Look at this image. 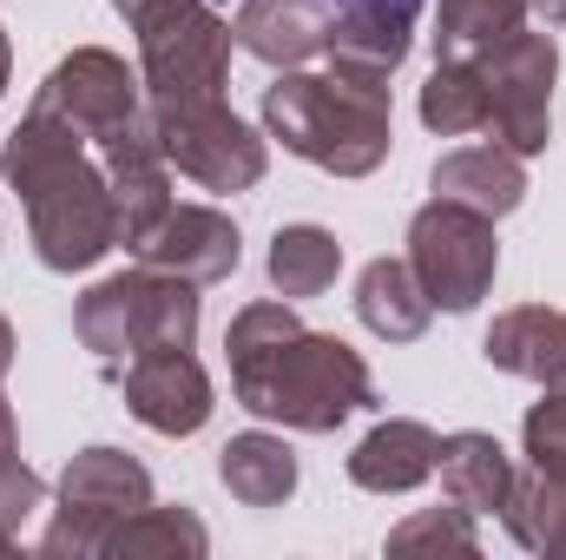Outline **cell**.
Returning <instances> with one entry per match:
<instances>
[{"mask_svg":"<svg viewBox=\"0 0 566 560\" xmlns=\"http://www.w3.org/2000/svg\"><path fill=\"white\" fill-rule=\"evenodd\" d=\"M231 390L251 416L303 428V435H329L336 422L376 403L369 363L343 343V336H316L296 323L290 297L271 303H244L231 317Z\"/></svg>","mask_w":566,"mask_h":560,"instance_id":"cell-1","label":"cell"},{"mask_svg":"<svg viewBox=\"0 0 566 560\" xmlns=\"http://www.w3.org/2000/svg\"><path fill=\"white\" fill-rule=\"evenodd\" d=\"M0 172L27 198V225H33V245H40L46 271H86L119 245V211H113L106 165L86 158V139L60 113L33 106L13 126V139L0 145Z\"/></svg>","mask_w":566,"mask_h":560,"instance_id":"cell-2","label":"cell"},{"mask_svg":"<svg viewBox=\"0 0 566 560\" xmlns=\"http://www.w3.org/2000/svg\"><path fill=\"white\" fill-rule=\"evenodd\" d=\"M264 126L283 152L336 178H363L389 158V86L343 73H283L277 86H264Z\"/></svg>","mask_w":566,"mask_h":560,"instance_id":"cell-3","label":"cell"},{"mask_svg":"<svg viewBox=\"0 0 566 560\" xmlns=\"http://www.w3.org/2000/svg\"><path fill=\"white\" fill-rule=\"evenodd\" d=\"M80 343L99 356V363H133L151 350H191L198 336V283L171 278V271H126V278H106L80 297Z\"/></svg>","mask_w":566,"mask_h":560,"instance_id":"cell-4","label":"cell"},{"mask_svg":"<svg viewBox=\"0 0 566 560\" xmlns=\"http://www.w3.org/2000/svg\"><path fill=\"white\" fill-rule=\"evenodd\" d=\"M133 27H139L145 100H224L238 40L211 13V0H145Z\"/></svg>","mask_w":566,"mask_h":560,"instance_id":"cell-5","label":"cell"},{"mask_svg":"<svg viewBox=\"0 0 566 560\" xmlns=\"http://www.w3.org/2000/svg\"><path fill=\"white\" fill-rule=\"evenodd\" d=\"M145 126L165 165H178L205 191H251L264 178V139L224 100H145Z\"/></svg>","mask_w":566,"mask_h":560,"instance_id":"cell-6","label":"cell"},{"mask_svg":"<svg viewBox=\"0 0 566 560\" xmlns=\"http://www.w3.org/2000/svg\"><path fill=\"white\" fill-rule=\"evenodd\" d=\"M481 80H488V126H494V145L534 158L554 139V73H560V46L554 33H527L514 27L507 40H494L488 53H474Z\"/></svg>","mask_w":566,"mask_h":560,"instance_id":"cell-7","label":"cell"},{"mask_svg":"<svg viewBox=\"0 0 566 560\" xmlns=\"http://www.w3.org/2000/svg\"><path fill=\"white\" fill-rule=\"evenodd\" d=\"M409 265H416L434 310H474L501 271L494 218H481L454 198H428L409 225Z\"/></svg>","mask_w":566,"mask_h":560,"instance_id":"cell-8","label":"cell"},{"mask_svg":"<svg viewBox=\"0 0 566 560\" xmlns=\"http://www.w3.org/2000/svg\"><path fill=\"white\" fill-rule=\"evenodd\" d=\"M151 501V475L119 448H86L60 475V521L46 528V554H106V541Z\"/></svg>","mask_w":566,"mask_h":560,"instance_id":"cell-9","label":"cell"},{"mask_svg":"<svg viewBox=\"0 0 566 560\" xmlns=\"http://www.w3.org/2000/svg\"><path fill=\"white\" fill-rule=\"evenodd\" d=\"M33 106L60 113L80 139L99 145V139H113L119 126L139 120V80L126 73L119 53H106V46H80V53H66V60L46 73V86L33 93Z\"/></svg>","mask_w":566,"mask_h":560,"instance_id":"cell-10","label":"cell"},{"mask_svg":"<svg viewBox=\"0 0 566 560\" xmlns=\"http://www.w3.org/2000/svg\"><path fill=\"white\" fill-rule=\"evenodd\" d=\"M119 390H126V409L158 428V435H198L211 422V376L198 370L191 350H151L133 356L119 370Z\"/></svg>","mask_w":566,"mask_h":560,"instance_id":"cell-11","label":"cell"},{"mask_svg":"<svg viewBox=\"0 0 566 560\" xmlns=\"http://www.w3.org/2000/svg\"><path fill=\"white\" fill-rule=\"evenodd\" d=\"M133 258L151 265V271H171V278H185V283H218L238 271L244 251H238V225L224 211H211V205H171L133 245Z\"/></svg>","mask_w":566,"mask_h":560,"instance_id":"cell-12","label":"cell"},{"mask_svg":"<svg viewBox=\"0 0 566 560\" xmlns=\"http://www.w3.org/2000/svg\"><path fill=\"white\" fill-rule=\"evenodd\" d=\"M99 165H106V185H113V211H119V245L133 251L145 231L171 211V172H165V152L151 139L145 113L133 126H119L113 139H99Z\"/></svg>","mask_w":566,"mask_h":560,"instance_id":"cell-13","label":"cell"},{"mask_svg":"<svg viewBox=\"0 0 566 560\" xmlns=\"http://www.w3.org/2000/svg\"><path fill=\"white\" fill-rule=\"evenodd\" d=\"M329 33H336V7L329 0H244L238 20H231V40L251 60L283 66V73H296L303 60L329 53Z\"/></svg>","mask_w":566,"mask_h":560,"instance_id":"cell-14","label":"cell"},{"mask_svg":"<svg viewBox=\"0 0 566 560\" xmlns=\"http://www.w3.org/2000/svg\"><path fill=\"white\" fill-rule=\"evenodd\" d=\"M409 13L416 7L402 0H349V13H336V33H329V73L389 86V73L409 60Z\"/></svg>","mask_w":566,"mask_h":560,"instance_id":"cell-15","label":"cell"},{"mask_svg":"<svg viewBox=\"0 0 566 560\" xmlns=\"http://www.w3.org/2000/svg\"><path fill=\"white\" fill-rule=\"evenodd\" d=\"M434 462H441V435H434L428 422L389 416L356 442L349 481L369 488V495H409V488H422L428 475H434Z\"/></svg>","mask_w":566,"mask_h":560,"instance_id":"cell-16","label":"cell"},{"mask_svg":"<svg viewBox=\"0 0 566 560\" xmlns=\"http://www.w3.org/2000/svg\"><path fill=\"white\" fill-rule=\"evenodd\" d=\"M434 198H454L481 218H507L521 198H527V172H521V152L507 145H461L434 165Z\"/></svg>","mask_w":566,"mask_h":560,"instance_id":"cell-17","label":"cell"},{"mask_svg":"<svg viewBox=\"0 0 566 560\" xmlns=\"http://www.w3.org/2000/svg\"><path fill=\"white\" fill-rule=\"evenodd\" d=\"M434 475H441V495H448L454 508H468V515H494V508H507V495H514V462H507V448H501L494 435H481V428L441 435Z\"/></svg>","mask_w":566,"mask_h":560,"instance_id":"cell-18","label":"cell"},{"mask_svg":"<svg viewBox=\"0 0 566 560\" xmlns=\"http://www.w3.org/2000/svg\"><path fill=\"white\" fill-rule=\"evenodd\" d=\"M488 363L507 370V376H527V383H554L566 370V317L547 303H521L507 317H494L488 330Z\"/></svg>","mask_w":566,"mask_h":560,"instance_id":"cell-19","label":"cell"},{"mask_svg":"<svg viewBox=\"0 0 566 560\" xmlns=\"http://www.w3.org/2000/svg\"><path fill=\"white\" fill-rule=\"evenodd\" d=\"M356 317L382 343H416L428 330V317H434V303H428V290L409 258H376L363 271V283H356Z\"/></svg>","mask_w":566,"mask_h":560,"instance_id":"cell-20","label":"cell"},{"mask_svg":"<svg viewBox=\"0 0 566 560\" xmlns=\"http://www.w3.org/2000/svg\"><path fill=\"white\" fill-rule=\"evenodd\" d=\"M218 475L244 508H277V501L296 495V455H290L283 435H264V428L231 435L224 455H218Z\"/></svg>","mask_w":566,"mask_h":560,"instance_id":"cell-21","label":"cell"},{"mask_svg":"<svg viewBox=\"0 0 566 560\" xmlns=\"http://www.w3.org/2000/svg\"><path fill=\"white\" fill-rule=\"evenodd\" d=\"M343 271V245L323 225H283L271 238V283L277 297H323Z\"/></svg>","mask_w":566,"mask_h":560,"instance_id":"cell-22","label":"cell"},{"mask_svg":"<svg viewBox=\"0 0 566 560\" xmlns=\"http://www.w3.org/2000/svg\"><path fill=\"white\" fill-rule=\"evenodd\" d=\"M527 20V0H441L434 13V60H474Z\"/></svg>","mask_w":566,"mask_h":560,"instance_id":"cell-23","label":"cell"},{"mask_svg":"<svg viewBox=\"0 0 566 560\" xmlns=\"http://www.w3.org/2000/svg\"><path fill=\"white\" fill-rule=\"evenodd\" d=\"M422 126L441 139H461V133H481L488 126V80L474 60H441L434 80L422 86Z\"/></svg>","mask_w":566,"mask_h":560,"instance_id":"cell-24","label":"cell"},{"mask_svg":"<svg viewBox=\"0 0 566 560\" xmlns=\"http://www.w3.org/2000/svg\"><path fill=\"white\" fill-rule=\"evenodd\" d=\"M507 528H514V541L521 548H534V554H566V475H514V495H507Z\"/></svg>","mask_w":566,"mask_h":560,"instance_id":"cell-25","label":"cell"},{"mask_svg":"<svg viewBox=\"0 0 566 560\" xmlns=\"http://www.w3.org/2000/svg\"><path fill=\"white\" fill-rule=\"evenodd\" d=\"M106 554H205V521L185 515V508H151L145 501L139 515L106 541Z\"/></svg>","mask_w":566,"mask_h":560,"instance_id":"cell-26","label":"cell"},{"mask_svg":"<svg viewBox=\"0 0 566 560\" xmlns=\"http://www.w3.org/2000/svg\"><path fill=\"white\" fill-rule=\"evenodd\" d=\"M422 548H441V554H474V515L468 508H428L416 521H402L389 535V554H422Z\"/></svg>","mask_w":566,"mask_h":560,"instance_id":"cell-27","label":"cell"},{"mask_svg":"<svg viewBox=\"0 0 566 560\" xmlns=\"http://www.w3.org/2000/svg\"><path fill=\"white\" fill-rule=\"evenodd\" d=\"M527 455H534V468L541 475H566V390L547 383V396L527 409Z\"/></svg>","mask_w":566,"mask_h":560,"instance_id":"cell-28","label":"cell"},{"mask_svg":"<svg viewBox=\"0 0 566 560\" xmlns=\"http://www.w3.org/2000/svg\"><path fill=\"white\" fill-rule=\"evenodd\" d=\"M13 448H20V428H13V409H7V403H0V462H7V455H13Z\"/></svg>","mask_w":566,"mask_h":560,"instance_id":"cell-29","label":"cell"},{"mask_svg":"<svg viewBox=\"0 0 566 560\" xmlns=\"http://www.w3.org/2000/svg\"><path fill=\"white\" fill-rule=\"evenodd\" d=\"M527 7H541V13H547V27H566V0H527Z\"/></svg>","mask_w":566,"mask_h":560,"instance_id":"cell-30","label":"cell"},{"mask_svg":"<svg viewBox=\"0 0 566 560\" xmlns=\"http://www.w3.org/2000/svg\"><path fill=\"white\" fill-rule=\"evenodd\" d=\"M13 370V330H7V317H0V376Z\"/></svg>","mask_w":566,"mask_h":560,"instance_id":"cell-31","label":"cell"},{"mask_svg":"<svg viewBox=\"0 0 566 560\" xmlns=\"http://www.w3.org/2000/svg\"><path fill=\"white\" fill-rule=\"evenodd\" d=\"M7 66H13V53H7V33H0V93H7Z\"/></svg>","mask_w":566,"mask_h":560,"instance_id":"cell-32","label":"cell"},{"mask_svg":"<svg viewBox=\"0 0 566 560\" xmlns=\"http://www.w3.org/2000/svg\"><path fill=\"white\" fill-rule=\"evenodd\" d=\"M113 7H119V13H126V20H133V13H139L145 0H113Z\"/></svg>","mask_w":566,"mask_h":560,"instance_id":"cell-33","label":"cell"},{"mask_svg":"<svg viewBox=\"0 0 566 560\" xmlns=\"http://www.w3.org/2000/svg\"><path fill=\"white\" fill-rule=\"evenodd\" d=\"M554 390H566V370H560V376H554Z\"/></svg>","mask_w":566,"mask_h":560,"instance_id":"cell-34","label":"cell"},{"mask_svg":"<svg viewBox=\"0 0 566 560\" xmlns=\"http://www.w3.org/2000/svg\"><path fill=\"white\" fill-rule=\"evenodd\" d=\"M402 7H416V0H402Z\"/></svg>","mask_w":566,"mask_h":560,"instance_id":"cell-35","label":"cell"}]
</instances>
